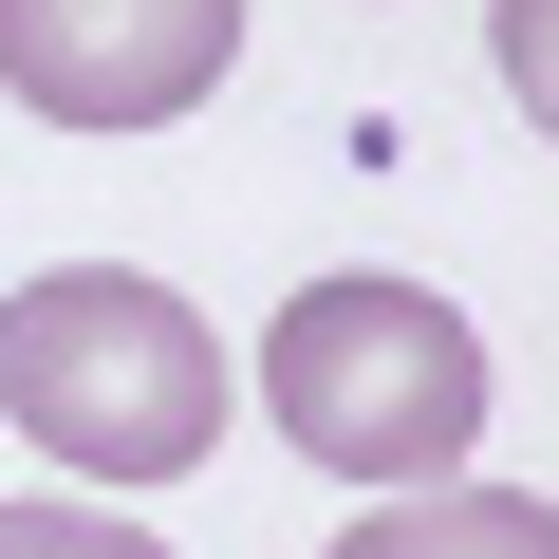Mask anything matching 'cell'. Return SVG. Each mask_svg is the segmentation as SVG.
<instances>
[{
	"mask_svg": "<svg viewBox=\"0 0 559 559\" xmlns=\"http://www.w3.org/2000/svg\"><path fill=\"white\" fill-rule=\"evenodd\" d=\"M0 429L57 485H187L224 448V336L131 261H57L0 299Z\"/></svg>",
	"mask_w": 559,
	"mask_h": 559,
	"instance_id": "6da1fadb",
	"label": "cell"
},
{
	"mask_svg": "<svg viewBox=\"0 0 559 559\" xmlns=\"http://www.w3.org/2000/svg\"><path fill=\"white\" fill-rule=\"evenodd\" d=\"M0 75L57 131H168L242 75V0H0Z\"/></svg>",
	"mask_w": 559,
	"mask_h": 559,
	"instance_id": "3957f363",
	"label": "cell"
},
{
	"mask_svg": "<svg viewBox=\"0 0 559 559\" xmlns=\"http://www.w3.org/2000/svg\"><path fill=\"white\" fill-rule=\"evenodd\" d=\"M0 559H168V540H150V522H112V503H75V485H57V503H0Z\"/></svg>",
	"mask_w": 559,
	"mask_h": 559,
	"instance_id": "5b68a950",
	"label": "cell"
},
{
	"mask_svg": "<svg viewBox=\"0 0 559 559\" xmlns=\"http://www.w3.org/2000/svg\"><path fill=\"white\" fill-rule=\"evenodd\" d=\"M336 559H559V503L540 485H392Z\"/></svg>",
	"mask_w": 559,
	"mask_h": 559,
	"instance_id": "277c9868",
	"label": "cell"
},
{
	"mask_svg": "<svg viewBox=\"0 0 559 559\" xmlns=\"http://www.w3.org/2000/svg\"><path fill=\"white\" fill-rule=\"evenodd\" d=\"M261 429L299 466H336L355 503L466 485V448H485V336L429 280H299L280 336H261Z\"/></svg>",
	"mask_w": 559,
	"mask_h": 559,
	"instance_id": "7a4b0ae2",
	"label": "cell"
},
{
	"mask_svg": "<svg viewBox=\"0 0 559 559\" xmlns=\"http://www.w3.org/2000/svg\"><path fill=\"white\" fill-rule=\"evenodd\" d=\"M485 57H503V94H522V131L559 150V0H485Z\"/></svg>",
	"mask_w": 559,
	"mask_h": 559,
	"instance_id": "8992f818",
	"label": "cell"
}]
</instances>
